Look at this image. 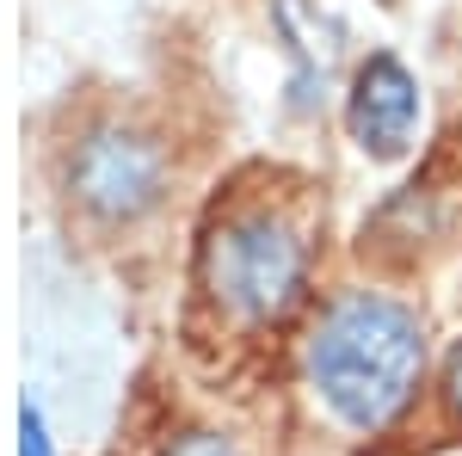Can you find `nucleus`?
Masks as SVG:
<instances>
[{
    "instance_id": "nucleus-6",
    "label": "nucleus",
    "mask_w": 462,
    "mask_h": 456,
    "mask_svg": "<svg viewBox=\"0 0 462 456\" xmlns=\"http://www.w3.org/2000/svg\"><path fill=\"white\" fill-rule=\"evenodd\" d=\"M19 456H56L50 425H43V407H37V401H19Z\"/></svg>"
},
{
    "instance_id": "nucleus-2",
    "label": "nucleus",
    "mask_w": 462,
    "mask_h": 456,
    "mask_svg": "<svg viewBox=\"0 0 462 456\" xmlns=\"http://www.w3.org/2000/svg\"><path fill=\"white\" fill-rule=\"evenodd\" d=\"M204 290L241 321H284L309 290V247L278 210H241L204 241Z\"/></svg>"
},
{
    "instance_id": "nucleus-5",
    "label": "nucleus",
    "mask_w": 462,
    "mask_h": 456,
    "mask_svg": "<svg viewBox=\"0 0 462 456\" xmlns=\"http://www.w3.org/2000/svg\"><path fill=\"white\" fill-rule=\"evenodd\" d=\"M278 25L296 56V106H315V93L333 80V62H339V25L309 0H278Z\"/></svg>"
},
{
    "instance_id": "nucleus-7",
    "label": "nucleus",
    "mask_w": 462,
    "mask_h": 456,
    "mask_svg": "<svg viewBox=\"0 0 462 456\" xmlns=\"http://www.w3.org/2000/svg\"><path fill=\"white\" fill-rule=\"evenodd\" d=\"M167 456H235V444L216 438V432H185V438L167 444Z\"/></svg>"
},
{
    "instance_id": "nucleus-3",
    "label": "nucleus",
    "mask_w": 462,
    "mask_h": 456,
    "mask_svg": "<svg viewBox=\"0 0 462 456\" xmlns=\"http://www.w3.org/2000/svg\"><path fill=\"white\" fill-rule=\"evenodd\" d=\"M69 185L74 198L106 222H136L161 204L167 191V148L148 136V130H130V124H99L74 142L69 161Z\"/></svg>"
},
{
    "instance_id": "nucleus-1",
    "label": "nucleus",
    "mask_w": 462,
    "mask_h": 456,
    "mask_svg": "<svg viewBox=\"0 0 462 456\" xmlns=\"http://www.w3.org/2000/svg\"><path fill=\"white\" fill-rule=\"evenodd\" d=\"M309 377L352 432H383L426 377V327L407 302L352 290L320 315L309 340Z\"/></svg>"
},
{
    "instance_id": "nucleus-8",
    "label": "nucleus",
    "mask_w": 462,
    "mask_h": 456,
    "mask_svg": "<svg viewBox=\"0 0 462 456\" xmlns=\"http://www.w3.org/2000/svg\"><path fill=\"white\" fill-rule=\"evenodd\" d=\"M450 401H457V407H462V346L450 351Z\"/></svg>"
},
{
    "instance_id": "nucleus-4",
    "label": "nucleus",
    "mask_w": 462,
    "mask_h": 456,
    "mask_svg": "<svg viewBox=\"0 0 462 456\" xmlns=\"http://www.w3.org/2000/svg\"><path fill=\"white\" fill-rule=\"evenodd\" d=\"M346 124H352V142L364 154H401L420 130V80H413V69L389 50H376L352 74Z\"/></svg>"
}]
</instances>
